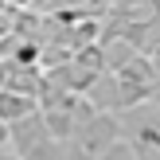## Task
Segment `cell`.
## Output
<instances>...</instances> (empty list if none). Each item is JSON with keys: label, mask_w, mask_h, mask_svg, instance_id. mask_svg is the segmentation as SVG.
Masks as SVG:
<instances>
[{"label": "cell", "mask_w": 160, "mask_h": 160, "mask_svg": "<svg viewBox=\"0 0 160 160\" xmlns=\"http://www.w3.org/2000/svg\"><path fill=\"white\" fill-rule=\"evenodd\" d=\"M117 117L106 113V109H98L94 117H86L82 125H74V133L67 137V148H70V160H98V152L109 145V141H117Z\"/></svg>", "instance_id": "obj_1"}, {"label": "cell", "mask_w": 160, "mask_h": 160, "mask_svg": "<svg viewBox=\"0 0 160 160\" xmlns=\"http://www.w3.org/2000/svg\"><path fill=\"white\" fill-rule=\"evenodd\" d=\"M47 137H51V133H47V125H43V109H31V113L8 121V145L20 156L28 152V148H35L39 141H47Z\"/></svg>", "instance_id": "obj_2"}, {"label": "cell", "mask_w": 160, "mask_h": 160, "mask_svg": "<svg viewBox=\"0 0 160 160\" xmlns=\"http://www.w3.org/2000/svg\"><path fill=\"white\" fill-rule=\"evenodd\" d=\"M137 160H160V121H145V117H133L129 121V137Z\"/></svg>", "instance_id": "obj_3"}, {"label": "cell", "mask_w": 160, "mask_h": 160, "mask_svg": "<svg viewBox=\"0 0 160 160\" xmlns=\"http://www.w3.org/2000/svg\"><path fill=\"white\" fill-rule=\"evenodd\" d=\"M86 98L94 102V109H106V113H117V74L113 70H102L98 78L90 82Z\"/></svg>", "instance_id": "obj_4"}, {"label": "cell", "mask_w": 160, "mask_h": 160, "mask_svg": "<svg viewBox=\"0 0 160 160\" xmlns=\"http://www.w3.org/2000/svg\"><path fill=\"white\" fill-rule=\"evenodd\" d=\"M8 62H12V59H8ZM39 82H43V67H16V62H12L4 86H8V90H16V94L35 98V94H39ZM35 106H39V102H35Z\"/></svg>", "instance_id": "obj_5"}, {"label": "cell", "mask_w": 160, "mask_h": 160, "mask_svg": "<svg viewBox=\"0 0 160 160\" xmlns=\"http://www.w3.org/2000/svg\"><path fill=\"white\" fill-rule=\"evenodd\" d=\"M31 109H39L35 98H28V94H16V90H8V86H0V117H4V121H16V117L31 113Z\"/></svg>", "instance_id": "obj_6"}, {"label": "cell", "mask_w": 160, "mask_h": 160, "mask_svg": "<svg viewBox=\"0 0 160 160\" xmlns=\"http://www.w3.org/2000/svg\"><path fill=\"white\" fill-rule=\"evenodd\" d=\"M43 125H47V133H51L55 141H67L78 121H74V113H70L67 106H51V109H43Z\"/></svg>", "instance_id": "obj_7"}, {"label": "cell", "mask_w": 160, "mask_h": 160, "mask_svg": "<svg viewBox=\"0 0 160 160\" xmlns=\"http://www.w3.org/2000/svg\"><path fill=\"white\" fill-rule=\"evenodd\" d=\"M20 160H70V148H67V141L47 137V141H39L35 148H28Z\"/></svg>", "instance_id": "obj_8"}, {"label": "cell", "mask_w": 160, "mask_h": 160, "mask_svg": "<svg viewBox=\"0 0 160 160\" xmlns=\"http://www.w3.org/2000/svg\"><path fill=\"white\" fill-rule=\"evenodd\" d=\"M39 51H43L39 39H16V47L8 51V59H12L16 67H39Z\"/></svg>", "instance_id": "obj_9"}, {"label": "cell", "mask_w": 160, "mask_h": 160, "mask_svg": "<svg viewBox=\"0 0 160 160\" xmlns=\"http://www.w3.org/2000/svg\"><path fill=\"white\" fill-rule=\"evenodd\" d=\"M70 59H74V62H82V67H90V70H106V51H102V43H98V39H94V43L74 47V51H70Z\"/></svg>", "instance_id": "obj_10"}, {"label": "cell", "mask_w": 160, "mask_h": 160, "mask_svg": "<svg viewBox=\"0 0 160 160\" xmlns=\"http://www.w3.org/2000/svg\"><path fill=\"white\" fill-rule=\"evenodd\" d=\"M98 160H137V152H133V145H129V141H121V137H117V141H109V145L98 152Z\"/></svg>", "instance_id": "obj_11"}, {"label": "cell", "mask_w": 160, "mask_h": 160, "mask_svg": "<svg viewBox=\"0 0 160 160\" xmlns=\"http://www.w3.org/2000/svg\"><path fill=\"white\" fill-rule=\"evenodd\" d=\"M8 31H12V4L0 8V35H8Z\"/></svg>", "instance_id": "obj_12"}, {"label": "cell", "mask_w": 160, "mask_h": 160, "mask_svg": "<svg viewBox=\"0 0 160 160\" xmlns=\"http://www.w3.org/2000/svg\"><path fill=\"white\" fill-rule=\"evenodd\" d=\"M148 102H152V106L160 109V78H156V82H152V90H148Z\"/></svg>", "instance_id": "obj_13"}, {"label": "cell", "mask_w": 160, "mask_h": 160, "mask_svg": "<svg viewBox=\"0 0 160 160\" xmlns=\"http://www.w3.org/2000/svg\"><path fill=\"white\" fill-rule=\"evenodd\" d=\"M0 160H20V152H16V148H8V145H0Z\"/></svg>", "instance_id": "obj_14"}, {"label": "cell", "mask_w": 160, "mask_h": 160, "mask_svg": "<svg viewBox=\"0 0 160 160\" xmlns=\"http://www.w3.org/2000/svg\"><path fill=\"white\" fill-rule=\"evenodd\" d=\"M8 67H12V62H8V59H4V55H0V86H4V82H8Z\"/></svg>", "instance_id": "obj_15"}, {"label": "cell", "mask_w": 160, "mask_h": 160, "mask_svg": "<svg viewBox=\"0 0 160 160\" xmlns=\"http://www.w3.org/2000/svg\"><path fill=\"white\" fill-rule=\"evenodd\" d=\"M0 145H8V121L0 117Z\"/></svg>", "instance_id": "obj_16"}, {"label": "cell", "mask_w": 160, "mask_h": 160, "mask_svg": "<svg viewBox=\"0 0 160 160\" xmlns=\"http://www.w3.org/2000/svg\"><path fill=\"white\" fill-rule=\"evenodd\" d=\"M152 12H156V16H160V0H152Z\"/></svg>", "instance_id": "obj_17"}]
</instances>
